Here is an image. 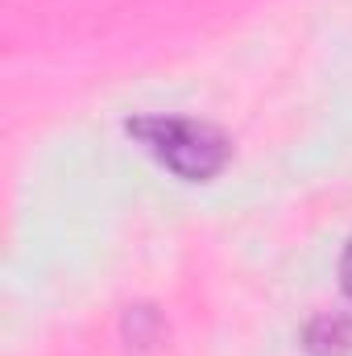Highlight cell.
<instances>
[{
	"instance_id": "cell-1",
	"label": "cell",
	"mask_w": 352,
	"mask_h": 356,
	"mask_svg": "<svg viewBox=\"0 0 352 356\" xmlns=\"http://www.w3.org/2000/svg\"><path fill=\"white\" fill-rule=\"evenodd\" d=\"M129 133L178 178L203 182L220 175L228 162V137L203 120H178V116H141L129 120Z\"/></svg>"
},
{
	"instance_id": "cell-2",
	"label": "cell",
	"mask_w": 352,
	"mask_h": 356,
	"mask_svg": "<svg viewBox=\"0 0 352 356\" xmlns=\"http://www.w3.org/2000/svg\"><path fill=\"white\" fill-rule=\"evenodd\" d=\"M307 348H311V356H349L352 353V319L340 315V311H328V315L311 319Z\"/></svg>"
},
{
	"instance_id": "cell-3",
	"label": "cell",
	"mask_w": 352,
	"mask_h": 356,
	"mask_svg": "<svg viewBox=\"0 0 352 356\" xmlns=\"http://www.w3.org/2000/svg\"><path fill=\"white\" fill-rule=\"evenodd\" d=\"M340 282H344V290H349V298H352V245L344 249V257H340Z\"/></svg>"
}]
</instances>
